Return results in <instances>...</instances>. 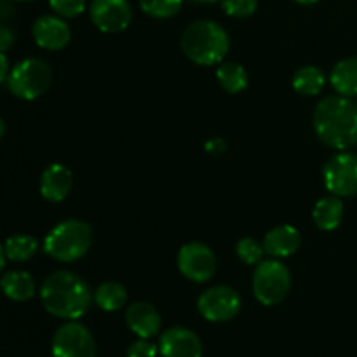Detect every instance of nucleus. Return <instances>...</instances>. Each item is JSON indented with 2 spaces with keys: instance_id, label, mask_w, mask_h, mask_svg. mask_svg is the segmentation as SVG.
I'll list each match as a JSON object with an SVG mask.
<instances>
[{
  "instance_id": "obj_1",
  "label": "nucleus",
  "mask_w": 357,
  "mask_h": 357,
  "mask_svg": "<svg viewBox=\"0 0 357 357\" xmlns=\"http://www.w3.org/2000/svg\"><path fill=\"white\" fill-rule=\"evenodd\" d=\"M314 129L323 143L337 150L357 145V103L347 96H328L316 105Z\"/></svg>"
},
{
  "instance_id": "obj_2",
  "label": "nucleus",
  "mask_w": 357,
  "mask_h": 357,
  "mask_svg": "<svg viewBox=\"0 0 357 357\" xmlns=\"http://www.w3.org/2000/svg\"><path fill=\"white\" fill-rule=\"evenodd\" d=\"M93 293L87 282L73 272L59 271L47 275L40 288L44 309L59 319L75 321L89 310Z\"/></svg>"
},
{
  "instance_id": "obj_3",
  "label": "nucleus",
  "mask_w": 357,
  "mask_h": 357,
  "mask_svg": "<svg viewBox=\"0 0 357 357\" xmlns=\"http://www.w3.org/2000/svg\"><path fill=\"white\" fill-rule=\"evenodd\" d=\"M230 40L227 31L215 21H195L181 37V49L190 61L202 66L222 63L229 52Z\"/></svg>"
},
{
  "instance_id": "obj_4",
  "label": "nucleus",
  "mask_w": 357,
  "mask_h": 357,
  "mask_svg": "<svg viewBox=\"0 0 357 357\" xmlns=\"http://www.w3.org/2000/svg\"><path fill=\"white\" fill-rule=\"evenodd\" d=\"M93 244V230L86 222L66 220L56 225L44 241V251L54 260L72 264L80 260Z\"/></svg>"
},
{
  "instance_id": "obj_5",
  "label": "nucleus",
  "mask_w": 357,
  "mask_h": 357,
  "mask_svg": "<svg viewBox=\"0 0 357 357\" xmlns=\"http://www.w3.org/2000/svg\"><path fill=\"white\" fill-rule=\"evenodd\" d=\"M291 289L289 268L279 260H264L257 265L253 274L255 298L261 305H278Z\"/></svg>"
},
{
  "instance_id": "obj_6",
  "label": "nucleus",
  "mask_w": 357,
  "mask_h": 357,
  "mask_svg": "<svg viewBox=\"0 0 357 357\" xmlns=\"http://www.w3.org/2000/svg\"><path fill=\"white\" fill-rule=\"evenodd\" d=\"M52 70L42 59L28 58L17 63L7 77V87L21 100H35L49 89Z\"/></svg>"
},
{
  "instance_id": "obj_7",
  "label": "nucleus",
  "mask_w": 357,
  "mask_h": 357,
  "mask_svg": "<svg viewBox=\"0 0 357 357\" xmlns=\"http://www.w3.org/2000/svg\"><path fill=\"white\" fill-rule=\"evenodd\" d=\"M324 185L338 197H352L357 194V155L351 152L337 153L323 169Z\"/></svg>"
},
{
  "instance_id": "obj_8",
  "label": "nucleus",
  "mask_w": 357,
  "mask_h": 357,
  "mask_svg": "<svg viewBox=\"0 0 357 357\" xmlns=\"http://www.w3.org/2000/svg\"><path fill=\"white\" fill-rule=\"evenodd\" d=\"M54 357H96V344L84 324L70 321L58 328L52 338Z\"/></svg>"
},
{
  "instance_id": "obj_9",
  "label": "nucleus",
  "mask_w": 357,
  "mask_h": 357,
  "mask_svg": "<svg viewBox=\"0 0 357 357\" xmlns=\"http://www.w3.org/2000/svg\"><path fill=\"white\" fill-rule=\"evenodd\" d=\"M197 309L206 321L225 323L234 319L241 310V298L229 286H215L199 296Z\"/></svg>"
},
{
  "instance_id": "obj_10",
  "label": "nucleus",
  "mask_w": 357,
  "mask_h": 357,
  "mask_svg": "<svg viewBox=\"0 0 357 357\" xmlns=\"http://www.w3.org/2000/svg\"><path fill=\"white\" fill-rule=\"evenodd\" d=\"M178 268L194 282H206L215 275V253L202 243H188L178 253Z\"/></svg>"
},
{
  "instance_id": "obj_11",
  "label": "nucleus",
  "mask_w": 357,
  "mask_h": 357,
  "mask_svg": "<svg viewBox=\"0 0 357 357\" xmlns=\"http://www.w3.org/2000/svg\"><path fill=\"white\" fill-rule=\"evenodd\" d=\"M89 14L98 30L105 33H119L132 20V9L128 0H93Z\"/></svg>"
},
{
  "instance_id": "obj_12",
  "label": "nucleus",
  "mask_w": 357,
  "mask_h": 357,
  "mask_svg": "<svg viewBox=\"0 0 357 357\" xmlns=\"http://www.w3.org/2000/svg\"><path fill=\"white\" fill-rule=\"evenodd\" d=\"M159 352L162 357H202V344L187 328H169L160 337Z\"/></svg>"
},
{
  "instance_id": "obj_13",
  "label": "nucleus",
  "mask_w": 357,
  "mask_h": 357,
  "mask_svg": "<svg viewBox=\"0 0 357 357\" xmlns=\"http://www.w3.org/2000/svg\"><path fill=\"white\" fill-rule=\"evenodd\" d=\"M35 42L47 51H59L66 47L72 38L70 26L58 16H40L31 28Z\"/></svg>"
},
{
  "instance_id": "obj_14",
  "label": "nucleus",
  "mask_w": 357,
  "mask_h": 357,
  "mask_svg": "<svg viewBox=\"0 0 357 357\" xmlns=\"http://www.w3.org/2000/svg\"><path fill=\"white\" fill-rule=\"evenodd\" d=\"M126 324L139 338H152L160 331L159 312L146 302H136L126 310Z\"/></svg>"
},
{
  "instance_id": "obj_15",
  "label": "nucleus",
  "mask_w": 357,
  "mask_h": 357,
  "mask_svg": "<svg viewBox=\"0 0 357 357\" xmlns=\"http://www.w3.org/2000/svg\"><path fill=\"white\" fill-rule=\"evenodd\" d=\"M72 171L63 164H51L40 176V194L49 202H61L72 190Z\"/></svg>"
},
{
  "instance_id": "obj_16",
  "label": "nucleus",
  "mask_w": 357,
  "mask_h": 357,
  "mask_svg": "<svg viewBox=\"0 0 357 357\" xmlns=\"http://www.w3.org/2000/svg\"><path fill=\"white\" fill-rule=\"evenodd\" d=\"M302 244V236L291 225H279L272 229L264 239V250L275 258H288L296 253Z\"/></svg>"
},
{
  "instance_id": "obj_17",
  "label": "nucleus",
  "mask_w": 357,
  "mask_h": 357,
  "mask_svg": "<svg viewBox=\"0 0 357 357\" xmlns=\"http://www.w3.org/2000/svg\"><path fill=\"white\" fill-rule=\"evenodd\" d=\"M312 218L314 223L321 230H324V232L337 229L342 223V220H344V202H342V197L331 194L317 201L316 208L312 211Z\"/></svg>"
},
{
  "instance_id": "obj_18",
  "label": "nucleus",
  "mask_w": 357,
  "mask_h": 357,
  "mask_svg": "<svg viewBox=\"0 0 357 357\" xmlns=\"http://www.w3.org/2000/svg\"><path fill=\"white\" fill-rule=\"evenodd\" d=\"M330 82L340 96H357V56L338 61L331 70Z\"/></svg>"
},
{
  "instance_id": "obj_19",
  "label": "nucleus",
  "mask_w": 357,
  "mask_h": 357,
  "mask_svg": "<svg viewBox=\"0 0 357 357\" xmlns=\"http://www.w3.org/2000/svg\"><path fill=\"white\" fill-rule=\"evenodd\" d=\"M2 291L14 302H28L35 295V281L28 272L10 271L0 279Z\"/></svg>"
},
{
  "instance_id": "obj_20",
  "label": "nucleus",
  "mask_w": 357,
  "mask_h": 357,
  "mask_svg": "<svg viewBox=\"0 0 357 357\" xmlns=\"http://www.w3.org/2000/svg\"><path fill=\"white\" fill-rule=\"evenodd\" d=\"M94 302L105 312H115L121 310L128 302V291L122 284L115 281H107L98 286L94 293Z\"/></svg>"
},
{
  "instance_id": "obj_21",
  "label": "nucleus",
  "mask_w": 357,
  "mask_h": 357,
  "mask_svg": "<svg viewBox=\"0 0 357 357\" xmlns=\"http://www.w3.org/2000/svg\"><path fill=\"white\" fill-rule=\"evenodd\" d=\"M326 84V77L316 66H303L293 77V87L298 94L303 96H316L323 91Z\"/></svg>"
},
{
  "instance_id": "obj_22",
  "label": "nucleus",
  "mask_w": 357,
  "mask_h": 357,
  "mask_svg": "<svg viewBox=\"0 0 357 357\" xmlns=\"http://www.w3.org/2000/svg\"><path fill=\"white\" fill-rule=\"evenodd\" d=\"M218 82L227 93L237 94L248 87V72L239 63H223L216 70Z\"/></svg>"
},
{
  "instance_id": "obj_23",
  "label": "nucleus",
  "mask_w": 357,
  "mask_h": 357,
  "mask_svg": "<svg viewBox=\"0 0 357 357\" xmlns=\"http://www.w3.org/2000/svg\"><path fill=\"white\" fill-rule=\"evenodd\" d=\"M6 257L7 260L16 261V264H23L28 261L38 250V243L35 237L26 236V234H17V236L9 237L6 241Z\"/></svg>"
},
{
  "instance_id": "obj_24",
  "label": "nucleus",
  "mask_w": 357,
  "mask_h": 357,
  "mask_svg": "<svg viewBox=\"0 0 357 357\" xmlns=\"http://www.w3.org/2000/svg\"><path fill=\"white\" fill-rule=\"evenodd\" d=\"M183 0H139V7L146 16L167 20L180 13Z\"/></svg>"
},
{
  "instance_id": "obj_25",
  "label": "nucleus",
  "mask_w": 357,
  "mask_h": 357,
  "mask_svg": "<svg viewBox=\"0 0 357 357\" xmlns=\"http://www.w3.org/2000/svg\"><path fill=\"white\" fill-rule=\"evenodd\" d=\"M237 257L246 265H258L264 258V246L251 237H243L236 246Z\"/></svg>"
},
{
  "instance_id": "obj_26",
  "label": "nucleus",
  "mask_w": 357,
  "mask_h": 357,
  "mask_svg": "<svg viewBox=\"0 0 357 357\" xmlns=\"http://www.w3.org/2000/svg\"><path fill=\"white\" fill-rule=\"evenodd\" d=\"M222 7L229 16L248 17L257 10L258 0H222Z\"/></svg>"
},
{
  "instance_id": "obj_27",
  "label": "nucleus",
  "mask_w": 357,
  "mask_h": 357,
  "mask_svg": "<svg viewBox=\"0 0 357 357\" xmlns=\"http://www.w3.org/2000/svg\"><path fill=\"white\" fill-rule=\"evenodd\" d=\"M49 6L61 17H75L82 14L86 0H49Z\"/></svg>"
},
{
  "instance_id": "obj_28",
  "label": "nucleus",
  "mask_w": 357,
  "mask_h": 357,
  "mask_svg": "<svg viewBox=\"0 0 357 357\" xmlns=\"http://www.w3.org/2000/svg\"><path fill=\"white\" fill-rule=\"evenodd\" d=\"M157 356V347L149 342V338H142V340H136L129 345L128 349V357H155Z\"/></svg>"
},
{
  "instance_id": "obj_29",
  "label": "nucleus",
  "mask_w": 357,
  "mask_h": 357,
  "mask_svg": "<svg viewBox=\"0 0 357 357\" xmlns=\"http://www.w3.org/2000/svg\"><path fill=\"white\" fill-rule=\"evenodd\" d=\"M14 31L9 26L0 24V52H6L7 49L13 47L14 44Z\"/></svg>"
},
{
  "instance_id": "obj_30",
  "label": "nucleus",
  "mask_w": 357,
  "mask_h": 357,
  "mask_svg": "<svg viewBox=\"0 0 357 357\" xmlns=\"http://www.w3.org/2000/svg\"><path fill=\"white\" fill-rule=\"evenodd\" d=\"M14 14V6L10 0H0V23H6Z\"/></svg>"
},
{
  "instance_id": "obj_31",
  "label": "nucleus",
  "mask_w": 357,
  "mask_h": 357,
  "mask_svg": "<svg viewBox=\"0 0 357 357\" xmlns=\"http://www.w3.org/2000/svg\"><path fill=\"white\" fill-rule=\"evenodd\" d=\"M225 142H223V139H220V138H216V139H211V142H208L206 143V152H209V153H222V152H225Z\"/></svg>"
},
{
  "instance_id": "obj_32",
  "label": "nucleus",
  "mask_w": 357,
  "mask_h": 357,
  "mask_svg": "<svg viewBox=\"0 0 357 357\" xmlns=\"http://www.w3.org/2000/svg\"><path fill=\"white\" fill-rule=\"evenodd\" d=\"M9 61H7V56L3 52H0V82L7 80L9 77Z\"/></svg>"
},
{
  "instance_id": "obj_33",
  "label": "nucleus",
  "mask_w": 357,
  "mask_h": 357,
  "mask_svg": "<svg viewBox=\"0 0 357 357\" xmlns=\"http://www.w3.org/2000/svg\"><path fill=\"white\" fill-rule=\"evenodd\" d=\"M6 250H3L2 246H0V272H2L3 265H6Z\"/></svg>"
},
{
  "instance_id": "obj_34",
  "label": "nucleus",
  "mask_w": 357,
  "mask_h": 357,
  "mask_svg": "<svg viewBox=\"0 0 357 357\" xmlns=\"http://www.w3.org/2000/svg\"><path fill=\"white\" fill-rule=\"evenodd\" d=\"M295 2L302 3V6H312V3H316L317 0H295Z\"/></svg>"
},
{
  "instance_id": "obj_35",
  "label": "nucleus",
  "mask_w": 357,
  "mask_h": 357,
  "mask_svg": "<svg viewBox=\"0 0 357 357\" xmlns=\"http://www.w3.org/2000/svg\"><path fill=\"white\" fill-rule=\"evenodd\" d=\"M3 135H6V124H3V121L0 119V139H2Z\"/></svg>"
},
{
  "instance_id": "obj_36",
  "label": "nucleus",
  "mask_w": 357,
  "mask_h": 357,
  "mask_svg": "<svg viewBox=\"0 0 357 357\" xmlns=\"http://www.w3.org/2000/svg\"><path fill=\"white\" fill-rule=\"evenodd\" d=\"M190 2H197V3H209V2H216V0H190Z\"/></svg>"
},
{
  "instance_id": "obj_37",
  "label": "nucleus",
  "mask_w": 357,
  "mask_h": 357,
  "mask_svg": "<svg viewBox=\"0 0 357 357\" xmlns=\"http://www.w3.org/2000/svg\"><path fill=\"white\" fill-rule=\"evenodd\" d=\"M0 289H2V286H0Z\"/></svg>"
}]
</instances>
